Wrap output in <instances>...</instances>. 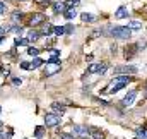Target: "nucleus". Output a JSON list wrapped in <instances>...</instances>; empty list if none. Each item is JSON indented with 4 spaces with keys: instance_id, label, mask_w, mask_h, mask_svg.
<instances>
[{
    "instance_id": "nucleus-18",
    "label": "nucleus",
    "mask_w": 147,
    "mask_h": 139,
    "mask_svg": "<svg viewBox=\"0 0 147 139\" xmlns=\"http://www.w3.org/2000/svg\"><path fill=\"white\" fill-rule=\"evenodd\" d=\"M75 16H77L75 9H67V10L63 12V17H65V19H69V21H70V19H74Z\"/></svg>"
},
{
    "instance_id": "nucleus-16",
    "label": "nucleus",
    "mask_w": 147,
    "mask_h": 139,
    "mask_svg": "<svg viewBox=\"0 0 147 139\" xmlns=\"http://www.w3.org/2000/svg\"><path fill=\"white\" fill-rule=\"evenodd\" d=\"M128 29H132V31H140V29H142V24H140L139 21H130V22H128Z\"/></svg>"
},
{
    "instance_id": "nucleus-28",
    "label": "nucleus",
    "mask_w": 147,
    "mask_h": 139,
    "mask_svg": "<svg viewBox=\"0 0 147 139\" xmlns=\"http://www.w3.org/2000/svg\"><path fill=\"white\" fill-rule=\"evenodd\" d=\"M38 38H39V33H36V31H31L29 36H28V40H29V41H36Z\"/></svg>"
},
{
    "instance_id": "nucleus-23",
    "label": "nucleus",
    "mask_w": 147,
    "mask_h": 139,
    "mask_svg": "<svg viewBox=\"0 0 147 139\" xmlns=\"http://www.w3.org/2000/svg\"><path fill=\"white\" fill-rule=\"evenodd\" d=\"M10 31H14V33L17 35V38H19V36H21L22 33H24V28H22V26H14V28H12Z\"/></svg>"
},
{
    "instance_id": "nucleus-15",
    "label": "nucleus",
    "mask_w": 147,
    "mask_h": 139,
    "mask_svg": "<svg viewBox=\"0 0 147 139\" xmlns=\"http://www.w3.org/2000/svg\"><path fill=\"white\" fill-rule=\"evenodd\" d=\"M135 134H137V139H147V129L139 127V129H135Z\"/></svg>"
},
{
    "instance_id": "nucleus-38",
    "label": "nucleus",
    "mask_w": 147,
    "mask_h": 139,
    "mask_svg": "<svg viewBox=\"0 0 147 139\" xmlns=\"http://www.w3.org/2000/svg\"><path fill=\"white\" fill-rule=\"evenodd\" d=\"M21 67H22V69H31V67H29V64H28V62H21Z\"/></svg>"
},
{
    "instance_id": "nucleus-4",
    "label": "nucleus",
    "mask_w": 147,
    "mask_h": 139,
    "mask_svg": "<svg viewBox=\"0 0 147 139\" xmlns=\"http://www.w3.org/2000/svg\"><path fill=\"white\" fill-rule=\"evenodd\" d=\"M137 72V67L135 65H118L115 67V74H123V76H132Z\"/></svg>"
},
{
    "instance_id": "nucleus-21",
    "label": "nucleus",
    "mask_w": 147,
    "mask_h": 139,
    "mask_svg": "<svg viewBox=\"0 0 147 139\" xmlns=\"http://www.w3.org/2000/svg\"><path fill=\"white\" fill-rule=\"evenodd\" d=\"M10 138H12V131H10V129H9L7 132H5L3 129H0V139H10Z\"/></svg>"
},
{
    "instance_id": "nucleus-5",
    "label": "nucleus",
    "mask_w": 147,
    "mask_h": 139,
    "mask_svg": "<svg viewBox=\"0 0 147 139\" xmlns=\"http://www.w3.org/2000/svg\"><path fill=\"white\" fill-rule=\"evenodd\" d=\"M74 136H77L79 139H87L89 129L84 127V125H74Z\"/></svg>"
},
{
    "instance_id": "nucleus-41",
    "label": "nucleus",
    "mask_w": 147,
    "mask_h": 139,
    "mask_svg": "<svg viewBox=\"0 0 147 139\" xmlns=\"http://www.w3.org/2000/svg\"><path fill=\"white\" fill-rule=\"evenodd\" d=\"M146 98H147V86H146Z\"/></svg>"
},
{
    "instance_id": "nucleus-35",
    "label": "nucleus",
    "mask_w": 147,
    "mask_h": 139,
    "mask_svg": "<svg viewBox=\"0 0 147 139\" xmlns=\"http://www.w3.org/2000/svg\"><path fill=\"white\" fill-rule=\"evenodd\" d=\"M12 84H14V86H21V84H22V79H21V77H14V79H12Z\"/></svg>"
},
{
    "instance_id": "nucleus-33",
    "label": "nucleus",
    "mask_w": 147,
    "mask_h": 139,
    "mask_svg": "<svg viewBox=\"0 0 147 139\" xmlns=\"http://www.w3.org/2000/svg\"><path fill=\"white\" fill-rule=\"evenodd\" d=\"M58 139H74V136L72 134H67V132H60Z\"/></svg>"
},
{
    "instance_id": "nucleus-6",
    "label": "nucleus",
    "mask_w": 147,
    "mask_h": 139,
    "mask_svg": "<svg viewBox=\"0 0 147 139\" xmlns=\"http://www.w3.org/2000/svg\"><path fill=\"white\" fill-rule=\"evenodd\" d=\"M60 70H62V64H46V67H45V76L50 77V76L60 72Z\"/></svg>"
},
{
    "instance_id": "nucleus-14",
    "label": "nucleus",
    "mask_w": 147,
    "mask_h": 139,
    "mask_svg": "<svg viewBox=\"0 0 147 139\" xmlns=\"http://www.w3.org/2000/svg\"><path fill=\"white\" fill-rule=\"evenodd\" d=\"M53 28H55V26H51L50 22H46V24L43 26V29H41V35H45V36H50L51 33H53Z\"/></svg>"
},
{
    "instance_id": "nucleus-9",
    "label": "nucleus",
    "mask_w": 147,
    "mask_h": 139,
    "mask_svg": "<svg viewBox=\"0 0 147 139\" xmlns=\"http://www.w3.org/2000/svg\"><path fill=\"white\" fill-rule=\"evenodd\" d=\"M51 110H53V113H57V115H63V113H65V105L58 103V102H53V103H51Z\"/></svg>"
},
{
    "instance_id": "nucleus-40",
    "label": "nucleus",
    "mask_w": 147,
    "mask_h": 139,
    "mask_svg": "<svg viewBox=\"0 0 147 139\" xmlns=\"http://www.w3.org/2000/svg\"><path fill=\"white\" fill-rule=\"evenodd\" d=\"M2 41H3V38H2V36H0V45H2Z\"/></svg>"
},
{
    "instance_id": "nucleus-25",
    "label": "nucleus",
    "mask_w": 147,
    "mask_h": 139,
    "mask_svg": "<svg viewBox=\"0 0 147 139\" xmlns=\"http://www.w3.org/2000/svg\"><path fill=\"white\" fill-rule=\"evenodd\" d=\"M79 3H80L79 0H67V2H65V5H67L69 9H74V7H77Z\"/></svg>"
},
{
    "instance_id": "nucleus-32",
    "label": "nucleus",
    "mask_w": 147,
    "mask_h": 139,
    "mask_svg": "<svg viewBox=\"0 0 147 139\" xmlns=\"http://www.w3.org/2000/svg\"><path fill=\"white\" fill-rule=\"evenodd\" d=\"M146 46H147L146 40H140V41H137V48H139V50H144Z\"/></svg>"
},
{
    "instance_id": "nucleus-30",
    "label": "nucleus",
    "mask_w": 147,
    "mask_h": 139,
    "mask_svg": "<svg viewBox=\"0 0 147 139\" xmlns=\"http://www.w3.org/2000/svg\"><path fill=\"white\" fill-rule=\"evenodd\" d=\"M48 64H60L58 55H51V57H50V60H48Z\"/></svg>"
},
{
    "instance_id": "nucleus-1",
    "label": "nucleus",
    "mask_w": 147,
    "mask_h": 139,
    "mask_svg": "<svg viewBox=\"0 0 147 139\" xmlns=\"http://www.w3.org/2000/svg\"><path fill=\"white\" fill-rule=\"evenodd\" d=\"M103 36H113L118 40H130L132 29H128V26H108L103 29Z\"/></svg>"
},
{
    "instance_id": "nucleus-43",
    "label": "nucleus",
    "mask_w": 147,
    "mask_h": 139,
    "mask_svg": "<svg viewBox=\"0 0 147 139\" xmlns=\"http://www.w3.org/2000/svg\"><path fill=\"white\" fill-rule=\"evenodd\" d=\"M135 139H137V138H135Z\"/></svg>"
},
{
    "instance_id": "nucleus-39",
    "label": "nucleus",
    "mask_w": 147,
    "mask_h": 139,
    "mask_svg": "<svg viewBox=\"0 0 147 139\" xmlns=\"http://www.w3.org/2000/svg\"><path fill=\"white\" fill-rule=\"evenodd\" d=\"M0 72H2L3 76H9V69H0Z\"/></svg>"
},
{
    "instance_id": "nucleus-20",
    "label": "nucleus",
    "mask_w": 147,
    "mask_h": 139,
    "mask_svg": "<svg viewBox=\"0 0 147 139\" xmlns=\"http://www.w3.org/2000/svg\"><path fill=\"white\" fill-rule=\"evenodd\" d=\"M22 19H24V14H22V12H17V10H16V12L12 14V21H14V22H19V21H22Z\"/></svg>"
},
{
    "instance_id": "nucleus-42",
    "label": "nucleus",
    "mask_w": 147,
    "mask_h": 139,
    "mask_svg": "<svg viewBox=\"0 0 147 139\" xmlns=\"http://www.w3.org/2000/svg\"><path fill=\"white\" fill-rule=\"evenodd\" d=\"M21 2H28V0H21Z\"/></svg>"
},
{
    "instance_id": "nucleus-17",
    "label": "nucleus",
    "mask_w": 147,
    "mask_h": 139,
    "mask_svg": "<svg viewBox=\"0 0 147 139\" xmlns=\"http://www.w3.org/2000/svg\"><path fill=\"white\" fill-rule=\"evenodd\" d=\"M14 45H16V46H28V45H29V40H28V38H16Z\"/></svg>"
},
{
    "instance_id": "nucleus-27",
    "label": "nucleus",
    "mask_w": 147,
    "mask_h": 139,
    "mask_svg": "<svg viewBox=\"0 0 147 139\" xmlns=\"http://www.w3.org/2000/svg\"><path fill=\"white\" fill-rule=\"evenodd\" d=\"M108 69V64H98V74H105Z\"/></svg>"
},
{
    "instance_id": "nucleus-2",
    "label": "nucleus",
    "mask_w": 147,
    "mask_h": 139,
    "mask_svg": "<svg viewBox=\"0 0 147 139\" xmlns=\"http://www.w3.org/2000/svg\"><path fill=\"white\" fill-rule=\"evenodd\" d=\"M58 124H60V115H57V113L45 115V127H57Z\"/></svg>"
},
{
    "instance_id": "nucleus-22",
    "label": "nucleus",
    "mask_w": 147,
    "mask_h": 139,
    "mask_svg": "<svg viewBox=\"0 0 147 139\" xmlns=\"http://www.w3.org/2000/svg\"><path fill=\"white\" fill-rule=\"evenodd\" d=\"M53 33L58 35V36L65 35V26H55V28H53Z\"/></svg>"
},
{
    "instance_id": "nucleus-26",
    "label": "nucleus",
    "mask_w": 147,
    "mask_h": 139,
    "mask_svg": "<svg viewBox=\"0 0 147 139\" xmlns=\"http://www.w3.org/2000/svg\"><path fill=\"white\" fill-rule=\"evenodd\" d=\"M34 136H36V139H41L43 136H45V127H38L36 132H34Z\"/></svg>"
},
{
    "instance_id": "nucleus-8",
    "label": "nucleus",
    "mask_w": 147,
    "mask_h": 139,
    "mask_svg": "<svg viewBox=\"0 0 147 139\" xmlns=\"http://www.w3.org/2000/svg\"><path fill=\"white\" fill-rule=\"evenodd\" d=\"M135 96H137V91H135V89L128 91V93L125 95V98L121 100V105H123V106H130V105L135 102Z\"/></svg>"
},
{
    "instance_id": "nucleus-24",
    "label": "nucleus",
    "mask_w": 147,
    "mask_h": 139,
    "mask_svg": "<svg viewBox=\"0 0 147 139\" xmlns=\"http://www.w3.org/2000/svg\"><path fill=\"white\" fill-rule=\"evenodd\" d=\"M28 53H29L31 57H38V55H39V50L34 48V46H29V48H28Z\"/></svg>"
},
{
    "instance_id": "nucleus-12",
    "label": "nucleus",
    "mask_w": 147,
    "mask_h": 139,
    "mask_svg": "<svg viewBox=\"0 0 147 139\" xmlns=\"http://www.w3.org/2000/svg\"><path fill=\"white\" fill-rule=\"evenodd\" d=\"M115 17H116V19H125V17H128V9H127L125 5H121V7L115 12Z\"/></svg>"
},
{
    "instance_id": "nucleus-34",
    "label": "nucleus",
    "mask_w": 147,
    "mask_h": 139,
    "mask_svg": "<svg viewBox=\"0 0 147 139\" xmlns=\"http://www.w3.org/2000/svg\"><path fill=\"white\" fill-rule=\"evenodd\" d=\"M36 2L41 5V7H48V5L51 3V0H36Z\"/></svg>"
},
{
    "instance_id": "nucleus-11",
    "label": "nucleus",
    "mask_w": 147,
    "mask_h": 139,
    "mask_svg": "<svg viewBox=\"0 0 147 139\" xmlns=\"http://www.w3.org/2000/svg\"><path fill=\"white\" fill-rule=\"evenodd\" d=\"M53 10H55V14H63V12L67 10L65 2H55V3H53Z\"/></svg>"
},
{
    "instance_id": "nucleus-13",
    "label": "nucleus",
    "mask_w": 147,
    "mask_h": 139,
    "mask_svg": "<svg viewBox=\"0 0 147 139\" xmlns=\"http://www.w3.org/2000/svg\"><path fill=\"white\" fill-rule=\"evenodd\" d=\"M80 19H82V22H96V21H98V17H96L94 14H89V12L80 14Z\"/></svg>"
},
{
    "instance_id": "nucleus-7",
    "label": "nucleus",
    "mask_w": 147,
    "mask_h": 139,
    "mask_svg": "<svg viewBox=\"0 0 147 139\" xmlns=\"http://www.w3.org/2000/svg\"><path fill=\"white\" fill-rule=\"evenodd\" d=\"M45 14H41V12H38V14H33L31 17H29V26H39V24H43L45 22Z\"/></svg>"
},
{
    "instance_id": "nucleus-3",
    "label": "nucleus",
    "mask_w": 147,
    "mask_h": 139,
    "mask_svg": "<svg viewBox=\"0 0 147 139\" xmlns=\"http://www.w3.org/2000/svg\"><path fill=\"white\" fill-rule=\"evenodd\" d=\"M137 52H139L137 43H128V45L125 46V50H123V55H125L127 60H130V59H134V57L137 55Z\"/></svg>"
},
{
    "instance_id": "nucleus-29",
    "label": "nucleus",
    "mask_w": 147,
    "mask_h": 139,
    "mask_svg": "<svg viewBox=\"0 0 147 139\" xmlns=\"http://www.w3.org/2000/svg\"><path fill=\"white\" fill-rule=\"evenodd\" d=\"M87 72H91V74H98V64H91V65L87 67Z\"/></svg>"
},
{
    "instance_id": "nucleus-19",
    "label": "nucleus",
    "mask_w": 147,
    "mask_h": 139,
    "mask_svg": "<svg viewBox=\"0 0 147 139\" xmlns=\"http://www.w3.org/2000/svg\"><path fill=\"white\" fill-rule=\"evenodd\" d=\"M41 65H43V60H41L39 57H34V60L29 64V67H31V69H38V67H41Z\"/></svg>"
},
{
    "instance_id": "nucleus-10",
    "label": "nucleus",
    "mask_w": 147,
    "mask_h": 139,
    "mask_svg": "<svg viewBox=\"0 0 147 139\" xmlns=\"http://www.w3.org/2000/svg\"><path fill=\"white\" fill-rule=\"evenodd\" d=\"M89 129V138L91 139H103V132L98 127H87Z\"/></svg>"
},
{
    "instance_id": "nucleus-31",
    "label": "nucleus",
    "mask_w": 147,
    "mask_h": 139,
    "mask_svg": "<svg viewBox=\"0 0 147 139\" xmlns=\"http://www.w3.org/2000/svg\"><path fill=\"white\" fill-rule=\"evenodd\" d=\"M9 31H10V28H9V26H5V24H3V26H0V35H2V36L7 35Z\"/></svg>"
},
{
    "instance_id": "nucleus-37",
    "label": "nucleus",
    "mask_w": 147,
    "mask_h": 139,
    "mask_svg": "<svg viewBox=\"0 0 147 139\" xmlns=\"http://www.w3.org/2000/svg\"><path fill=\"white\" fill-rule=\"evenodd\" d=\"M0 14H5V2H0Z\"/></svg>"
},
{
    "instance_id": "nucleus-36",
    "label": "nucleus",
    "mask_w": 147,
    "mask_h": 139,
    "mask_svg": "<svg viewBox=\"0 0 147 139\" xmlns=\"http://www.w3.org/2000/svg\"><path fill=\"white\" fill-rule=\"evenodd\" d=\"M74 29H75V28H74V24H67V26H65V33H69V35L74 33Z\"/></svg>"
}]
</instances>
